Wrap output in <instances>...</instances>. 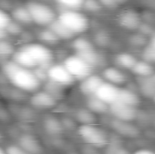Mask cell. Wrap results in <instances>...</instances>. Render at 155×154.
<instances>
[{
  "label": "cell",
  "instance_id": "4fadbf2b",
  "mask_svg": "<svg viewBox=\"0 0 155 154\" xmlns=\"http://www.w3.org/2000/svg\"><path fill=\"white\" fill-rule=\"evenodd\" d=\"M104 79L96 74H90L86 78L83 79L80 84V91L83 94L86 96L94 95L95 92L99 88V86L103 84Z\"/></svg>",
  "mask_w": 155,
  "mask_h": 154
},
{
  "label": "cell",
  "instance_id": "7402d4cb",
  "mask_svg": "<svg viewBox=\"0 0 155 154\" xmlns=\"http://www.w3.org/2000/svg\"><path fill=\"white\" fill-rule=\"evenodd\" d=\"M87 109L94 113H104L109 111V105L95 95H92L87 100Z\"/></svg>",
  "mask_w": 155,
  "mask_h": 154
},
{
  "label": "cell",
  "instance_id": "83f0119b",
  "mask_svg": "<svg viewBox=\"0 0 155 154\" xmlns=\"http://www.w3.org/2000/svg\"><path fill=\"white\" fill-rule=\"evenodd\" d=\"M77 55H79L83 60H84L92 67L94 66V65H97L101 61V57H100L99 54L94 49L91 50V51L82 53V54H78Z\"/></svg>",
  "mask_w": 155,
  "mask_h": 154
},
{
  "label": "cell",
  "instance_id": "44dd1931",
  "mask_svg": "<svg viewBox=\"0 0 155 154\" xmlns=\"http://www.w3.org/2000/svg\"><path fill=\"white\" fill-rule=\"evenodd\" d=\"M44 127H45V130L46 131V133H48L50 135H54V136L60 135L64 131V127H63L61 121H59L57 118L53 117V116L47 117L45 120Z\"/></svg>",
  "mask_w": 155,
  "mask_h": 154
},
{
  "label": "cell",
  "instance_id": "c3c4849f",
  "mask_svg": "<svg viewBox=\"0 0 155 154\" xmlns=\"http://www.w3.org/2000/svg\"><path fill=\"white\" fill-rule=\"evenodd\" d=\"M0 154H6V153H5V151H4L2 148H0Z\"/></svg>",
  "mask_w": 155,
  "mask_h": 154
},
{
  "label": "cell",
  "instance_id": "ab89813d",
  "mask_svg": "<svg viewBox=\"0 0 155 154\" xmlns=\"http://www.w3.org/2000/svg\"><path fill=\"white\" fill-rule=\"evenodd\" d=\"M6 154H29L24 151L19 145H11L5 149Z\"/></svg>",
  "mask_w": 155,
  "mask_h": 154
},
{
  "label": "cell",
  "instance_id": "6da1fadb",
  "mask_svg": "<svg viewBox=\"0 0 155 154\" xmlns=\"http://www.w3.org/2000/svg\"><path fill=\"white\" fill-rule=\"evenodd\" d=\"M3 72L9 82L22 92H36L41 84L34 72L18 65L15 62L8 61L3 65Z\"/></svg>",
  "mask_w": 155,
  "mask_h": 154
},
{
  "label": "cell",
  "instance_id": "484cf974",
  "mask_svg": "<svg viewBox=\"0 0 155 154\" xmlns=\"http://www.w3.org/2000/svg\"><path fill=\"white\" fill-rule=\"evenodd\" d=\"M143 61L153 64L155 62V36L153 35L149 38L148 44L144 46L143 52Z\"/></svg>",
  "mask_w": 155,
  "mask_h": 154
},
{
  "label": "cell",
  "instance_id": "52a82bcc",
  "mask_svg": "<svg viewBox=\"0 0 155 154\" xmlns=\"http://www.w3.org/2000/svg\"><path fill=\"white\" fill-rule=\"evenodd\" d=\"M47 79L62 87L70 86L74 84V79L66 70L64 64H53L47 70Z\"/></svg>",
  "mask_w": 155,
  "mask_h": 154
},
{
  "label": "cell",
  "instance_id": "3957f363",
  "mask_svg": "<svg viewBox=\"0 0 155 154\" xmlns=\"http://www.w3.org/2000/svg\"><path fill=\"white\" fill-rule=\"evenodd\" d=\"M25 7L30 14L32 22L39 25H49L55 19L54 11L43 3L31 1L26 4Z\"/></svg>",
  "mask_w": 155,
  "mask_h": 154
},
{
  "label": "cell",
  "instance_id": "8fae6325",
  "mask_svg": "<svg viewBox=\"0 0 155 154\" xmlns=\"http://www.w3.org/2000/svg\"><path fill=\"white\" fill-rule=\"evenodd\" d=\"M111 126L119 135L127 138H137L140 136L141 133L140 130L135 125L127 121L114 119L112 121Z\"/></svg>",
  "mask_w": 155,
  "mask_h": 154
},
{
  "label": "cell",
  "instance_id": "ac0fdd59",
  "mask_svg": "<svg viewBox=\"0 0 155 154\" xmlns=\"http://www.w3.org/2000/svg\"><path fill=\"white\" fill-rule=\"evenodd\" d=\"M13 61L15 62L21 67H24L26 69L32 70V69L37 67V65H36L35 62L33 60V58L22 47L18 51H16L13 54Z\"/></svg>",
  "mask_w": 155,
  "mask_h": 154
},
{
  "label": "cell",
  "instance_id": "cb8c5ba5",
  "mask_svg": "<svg viewBox=\"0 0 155 154\" xmlns=\"http://www.w3.org/2000/svg\"><path fill=\"white\" fill-rule=\"evenodd\" d=\"M12 17L17 23L29 24L32 22L30 14L25 6H19V7L15 8L12 11Z\"/></svg>",
  "mask_w": 155,
  "mask_h": 154
},
{
  "label": "cell",
  "instance_id": "b9f144b4",
  "mask_svg": "<svg viewBox=\"0 0 155 154\" xmlns=\"http://www.w3.org/2000/svg\"><path fill=\"white\" fill-rule=\"evenodd\" d=\"M98 1L100 2L101 5L107 8H116L120 5L116 0H98Z\"/></svg>",
  "mask_w": 155,
  "mask_h": 154
},
{
  "label": "cell",
  "instance_id": "d6a6232c",
  "mask_svg": "<svg viewBox=\"0 0 155 154\" xmlns=\"http://www.w3.org/2000/svg\"><path fill=\"white\" fill-rule=\"evenodd\" d=\"M63 88L62 86L49 81L48 84L45 85V92H47L48 93H50L51 95H53L55 99H57L63 93Z\"/></svg>",
  "mask_w": 155,
  "mask_h": 154
},
{
  "label": "cell",
  "instance_id": "2e32d148",
  "mask_svg": "<svg viewBox=\"0 0 155 154\" xmlns=\"http://www.w3.org/2000/svg\"><path fill=\"white\" fill-rule=\"evenodd\" d=\"M103 76L106 80V82L112 84H114L116 86L124 84L127 81L126 75L124 74V73L116 67L106 68L103 73Z\"/></svg>",
  "mask_w": 155,
  "mask_h": 154
},
{
  "label": "cell",
  "instance_id": "f1b7e54d",
  "mask_svg": "<svg viewBox=\"0 0 155 154\" xmlns=\"http://www.w3.org/2000/svg\"><path fill=\"white\" fill-rule=\"evenodd\" d=\"M39 39L43 43L48 44H57L60 41V39L49 28L48 29H45L42 32H40Z\"/></svg>",
  "mask_w": 155,
  "mask_h": 154
},
{
  "label": "cell",
  "instance_id": "1f68e13d",
  "mask_svg": "<svg viewBox=\"0 0 155 154\" xmlns=\"http://www.w3.org/2000/svg\"><path fill=\"white\" fill-rule=\"evenodd\" d=\"M60 5L69 10H78L83 7L84 0H56Z\"/></svg>",
  "mask_w": 155,
  "mask_h": 154
},
{
  "label": "cell",
  "instance_id": "ba28073f",
  "mask_svg": "<svg viewBox=\"0 0 155 154\" xmlns=\"http://www.w3.org/2000/svg\"><path fill=\"white\" fill-rule=\"evenodd\" d=\"M109 110L113 113L115 119L131 122L137 116L136 107L127 105L124 103L116 101L115 103L109 105Z\"/></svg>",
  "mask_w": 155,
  "mask_h": 154
},
{
  "label": "cell",
  "instance_id": "f35d334b",
  "mask_svg": "<svg viewBox=\"0 0 155 154\" xmlns=\"http://www.w3.org/2000/svg\"><path fill=\"white\" fill-rule=\"evenodd\" d=\"M141 17H142V21H143V22L153 25V23H154L155 19V15L153 11H152V10L143 11V12L141 14Z\"/></svg>",
  "mask_w": 155,
  "mask_h": 154
},
{
  "label": "cell",
  "instance_id": "74e56055",
  "mask_svg": "<svg viewBox=\"0 0 155 154\" xmlns=\"http://www.w3.org/2000/svg\"><path fill=\"white\" fill-rule=\"evenodd\" d=\"M12 21L10 15H8L5 11L0 8V29L5 30L6 26Z\"/></svg>",
  "mask_w": 155,
  "mask_h": 154
},
{
  "label": "cell",
  "instance_id": "bcb514c9",
  "mask_svg": "<svg viewBox=\"0 0 155 154\" xmlns=\"http://www.w3.org/2000/svg\"><path fill=\"white\" fill-rule=\"evenodd\" d=\"M6 35H7L6 31H5V30H4V29H0V40H2V39H5Z\"/></svg>",
  "mask_w": 155,
  "mask_h": 154
},
{
  "label": "cell",
  "instance_id": "7dc6e473",
  "mask_svg": "<svg viewBox=\"0 0 155 154\" xmlns=\"http://www.w3.org/2000/svg\"><path fill=\"white\" fill-rule=\"evenodd\" d=\"M117 1V3L121 5H123V4H124L125 2H126V0H116Z\"/></svg>",
  "mask_w": 155,
  "mask_h": 154
},
{
  "label": "cell",
  "instance_id": "ee69618b",
  "mask_svg": "<svg viewBox=\"0 0 155 154\" xmlns=\"http://www.w3.org/2000/svg\"><path fill=\"white\" fill-rule=\"evenodd\" d=\"M134 154H154L152 151L150 150H146V149H143V150H139L137 152H135Z\"/></svg>",
  "mask_w": 155,
  "mask_h": 154
},
{
  "label": "cell",
  "instance_id": "9c48e42d",
  "mask_svg": "<svg viewBox=\"0 0 155 154\" xmlns=\"http://www.w3.org/2000/svg\"><path fill=\"white\" fill-rule=\"evenodd\" d=\"M119 90L120 88L118 86L104 81L95 92L94 95L105 103H107L108 105H110L117 101Z\"/></svg>",
  "mask_w": 155,
  "mask_h": 154
},
{
  "label": "cell",
  "instance_id": "681fc988",
  "mask_svg": "<svg viewBox=\"0 0 155 154\" xmlns=\"http://www.w3.org/2000/svg\"><path fill=\"white\" fill-rule=\"evenodd\" d=\"M2 139H3V136H2V134H1V133H0V141H1V140H2Z\"/></svg>",
  "mask_w": 155,
  "mask_h": 154
},
{
  "label": "cell",
  "instance_id": "60d3db41",
  "mask_svg": "<svg viewBox=\"0 0 155 154\" xmlns=\"http://www.w3.org/2000/svg\"><path fill=\"white\" fill-rule=\"evenodd\" d=\"M95 39H96V42H98V44H100L102 45H104V44H106L109 42L108 35L104 32H101V33L96 34Z\"/></svg>",
  "mask_w": 155,
  "mask_h": 154
},
{
  "label": "cell",
  "instance_id": "e0dca14e",
  "mask_svg": "<svg viewBox=\"0 0 155 154\" xmlns=\"http://www.w3.org/2000/svg\"><path fill=\"white\" fill-rule=\"evenodd\" d=\"M49 29L60 39V40H69L74 38L75 35L72 31H70L60 20L55 18L49 25Z\"/></svg>",
  "mask_w": 155,
  "mask_h": 154
},
{
  "label": "cell",
  "instance_id": "d4e9b609",
  "mask_svg": "<svg viewBox=\"0 0 155 154\" xmlns=\"http://www.w3.org/2000/svg\"><path fill=\"white\" fill-rule=\"evenodd\" d=\"M75 118L83 124H94L96 121L95 114L89 109H79L75 113Z\"/></svg>",
  "mask_w": 155,
  "mask_h": 154
},
{
  "label": "cell",
  "instance_id": "4316f807",
  "mask_svg": "<svg viewBox=\"0 0 155 154\" xmlns=\"http://www.w3.org/2000/svg\"><path fill=\"white\" fill-rule=\"evenodd\" d=\"M73 47L76 51V54L94 49L93 44L88 39H86L84 37H79V38H76L75 40H74Z\"/></svg>",
  "mask_w": 155,
  "mask_h": 154
},
{
  "label": "cell",
  "instance_id": "ffe728a7",
  "mask_svg": "<svg viewBox=\"0 0 155 154\" xmlns=\"http://www.w3.org/2000/svg\"><path fill=\"white\" fill-rule=\"evenodd\" d=\"M131 71L138 77H147L154 74L153 64L145 61H137Z\"/></svg>",
  "mask_w": 155,
  "mask_h": 154
},
{
  "label": "cell",
  "instance_id": "e575fe53",
  "mask_svg": "<svg viewBox=\"0 0 155 154\" xmlns=\"http://www.w3.org/2000/svg\"><path fill=\"white\" fill-rule=\"evenodd\" d=\"M105 154H131L130 152L118 143H112L106 149Z\"/></svg>",
  "mask_w": 155,
  "mask_h": 154
},
{
  "label": "cell",
  "instance_id": "8992f818",
  "mask_svg": "<svg viewBox=\"0 0 155 154\" xmlns=\"http://www.w3.org/2000/svg\"><path fill=\"white\" fill-rule=\"evenodd\" d=\"M22 48L29 54L37 66L51 65L53 61V54L51 50L44 44L31 43L25 44Z\"/></svg>",
  "mask_w": 155,
  "mask_h": 154
},
{
  "label": "cell",
  "instance_id": "30bf717a",
  "mask_svg": "<svg viewBox=\"0 0 155 154\" xmlns=\"http://www.w3.org/2000/svg\"><path fill=\"white\" fill-rule=\"evenodd\" d=\"M142 22L141 14L134 9L124 11L118 17L119 25L127 30H137Z\"/></svg>",
  "mask_w": 155,
  "mask_h": 154
},
{
  "label": "cell",
  "instance_id": "7a4b0ae2",
  "mask_svg": "<svg viewBox=\"0 0 155 154\" xmlns=\"http://www.w3.org/2000/svg\"><path fill=\"white\" fill-rule=\"evenodd\" d=\"M74 34L85 32L89 27L87 16L77 10H65L62 12L58 18Z\"/></svg>",
  "mask_w": 155,
  "mask_h": 154
},
{
  "label": "cell",
  "instance_id": "7bdbcfd3",
  "mask_svg": "<svg viewBox=\"0 0 155 154\" xmlns=\"http://www.w3.org/2000/svg\"><path fill=\"white\" fill-rule=\"evenodd\" d=\"M61 123H62V124H63L64 129V128H69V129H71V128L74 126V121H72L71 119H67V118H64L63 121H61Z\"/></svg>",
  "mask_w": 155,
  "mask_h": 154
},
{
  "label": "cell",
  "instance_id": "9a60e30c",
  "mask_svg": "<svg viewBox=\"0 0 155 154\" xmlns=\"http://www.w3.org/2000/svg\"><path fill=\"white\" fill-rule=\"evenodd\" d=\"M18 145L29 154H39L42 152L40 143L30 134H24L19 138Z\"/></svg>",
  "mask_w": 155,
  "mask_h": 154
},
{
  "label": "cell",
  "instance_id": "277c9868",
  "mask_svg": "<svg viewBox=\"0 0 155 154\" xmlns=\"http://www.w3.org/2000/svg\"><path fill=\"white\" fill-rule=\"evenodd\" d=\"M63 64L74 80L82 81L83 79L92 74L93 67L77 54L71 55L65 58Z\"/></svg>",
  "mask_w": 155,
  "mask_h": 154
},
{
  "label": "cell",
  "instance_id": "4dcf8cb0",
  "mask_svg": "<svg viewBox=\"0 0 155 154\" xmlns=\"http://www.w3.org/2000/svg\"><path fill=\"white\" fill-rule=\"evenodd\" d=\"M130 43L134 45V46H138V47H144L148 42H149V38L141 34L140 33L134 34L130 37Z\"/></svg>",
  "mask_w": 155,
  "mask_h": 154
},
{
  "label": "cell",
  "instance_id": "836d02e7",
  "mask_svg": "<svg viewBox=\"0 0 155 154\" xmlns=\"http://www.w3.org/2000/svg\"><path fill=\"white\" fill-rule=\"evenodd\" d=\"M138 33H140L141 34L150 38L151 36L154 35V28H153V25H150V24H147V23H144V22H142L141 25H139L138 27Z\"/></svg>",
  "mask_w": 155,
  "mask_h": 154
},
{
  "label": "cell",
  "instance_id": "5b68a950",
  "mask_svg": "<svg viewBox=\"0 0 155 154\" xmlns=\"http://www.w3.org/2000/svg\"><path fill=\"white\" fill-rule=\"evenodd\" d=\"M78 133L86 143L94 147L101 148L107 143L105 133L94 124H83L79 128Z\"/></svg>",
  "mask_w": 155,
  "mask_h": 154
},
{
  "label": "cell",
  "instance_id": "d590c367",
  "mask_svg": "<svg viewBox=\"0 0 155 154\" xmlns=\"http://www.w3.org/2000/svg\"><path fill=\"white\" fill-rule=\"evenodd\" d=\"M83 7L89 12H99L102 8V5L98 0H84Z\"/></svg>",
  "mask_w": 155,
  "mask_h": 154
},
{
  "label": "cell",
  "instance_id": "d6986e66",
  "mask_svg": "<svg viewBox=\"0 0 155 154\" xmlns=\"http://www.w3.org/2000/svg\"><path fill=\"white\" fill-rule=\"evenodd\" d=\"M117 101L133 107H136L140 103V98L138 94L134 90L128 88H120Z\"/></svg>",
  "mask_w": 155,
  "mask_h": 154
},
{
  "label": "cell",
  "instance_id": "8d00e7d4",
  "mask_svg": "<svg viewBox=\"0 0 155 154\" xmlns=\"http://www.w3.org/2000/svg\"><path fill=\"white\" fill-rule=\"evenodd\" d=\"M5 31H6L7 34L16 35V34H21V32H22V27H21V25H20L17 22L11 21V22L9 23V25L6 26Z\"/></svg>",
  "mask_w": 155,
  "mask_h": 154
},
{
  "label": "cell",
  "instance_id": "5bb4252c",
  "mask_svg": "<svg viewBox=\"0 0 155 154\" xmlns=\"http://www.w3.org/2000/svg\"><path fill=\"white\" fill-rule=\"evenodd\" d=\"M137 87L139 92L148 99H153L155 96V76L138 77Z\"/></svg>",
  "mask_w": 155,
  "mask_h": 154
},
{
  "label": "cell",
  "instance_id": "7c38bea8",
  "mask_svg": "<svg viewBox=\"0 0 155 154\" xmlns=\"http://www.w3.org/2000/svg\"><path fill=\"white\" fill-rule=\"evenodd\" d=\"M30 103L38 109H51L56 105L57 99L45 91H36L31 97Z\"/></svg>",
  "mask_w": 155,
  "mask_h": 154
},
{
  "label": "cell",
  "instance_id": "f546056e",
  "mask_svg": "<svg viewBox=\"0 0 155 154\" xmlns=\"http://www.w3.org/2000/svg\"><path fill=\"white\" fill-rule=\"evenodd\" d=\"M15 53V47L5 39L0 40V57H5Z\"/></svg>",
  "mask_w": 155,
  "mask_h": 154
},
{
  "label": "cell",
  "instance_id": "f6af8a7d",
  "mask_svg": "<svg viewBox=\"0 0 155 154\" xmlns=\"http://www.w3.org/2000/svg\"><path fill=\"white\" fill-rule=\"evenodd\" d=\"M7 117H8V114H7V113H6L5 110H3V109H0V119L5 120V119H7Z\"/></svg>",
  "mask_w": 155,
  "mask_h": 154
},
{
  "label": "cell",
  "instance_id": "603a6c76",
  "mask_svg": "<svg viewBox=\"0 0 155 154\" xmlns=\"http://www.w3.org/2000/svg\"><path fill=\"white\" fill-rule=\"evenodd\" d=\"M137 59L129 53H121L116 55L115 63L122 68L124 69H132L134 65L136 64Z\"/></svg>",
  "mask_w": 155,
  "mask_h": 154
}]
</instances>
